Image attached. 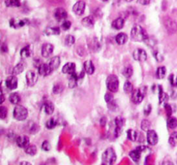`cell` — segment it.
<instances>
[{
	"label": "cell",
	"instance_id": "cell-49",
	"mask_svg": "<svg viewBox=\"0 0 177 165\" xmlns=\"http://www.w3.org/2000/svg\"><path fill=\"white\" fill-rule=\"evenodd\" d=\"M169 81H170V83L173 86H177V78H175L174 75H170L169 76Z\"/></svg>",
	"mask_w": 177,
	"mask_h": 165
},
{
	"label": "cell",
	"instance_id": "cell-10",
	"mask_svg": "<svg viewBox=\"0 0 177 165\" xmlns=\"http://www.w3.org/2000/svg\"><path fill=\"white\" fill-rule=\"evenodd\" d=\"M114 122H115V126H116V127H115V136L118 137L121 133L123 126L124 124V119L121 116H118V117L115 118Z\"/></svg>",
	"mask_w": 177,
	"mask_h": 165
},
{
	"label": "cell",
	"instance_id": "cell-50",
	"mask_svg": "<svg viewBox=\"0 0 177 165\" xmlns=\"http://www.w3.org/2000/svg\"><path fill=\"white\" fill-rule=\"evenodd\" d=\"M152 110V107H151V105H150V104H148L147 106H146V107L144 108V115H149L150 114V112H151Z\"/></svg>",
	"mask_w": 177,
	"mask_h": 165
},
{
	"label": "cell",
	"instance_id": "cell-24",
	"mask_svg": "<svg viewBox=\"0 0 177 165\" xmlns=\"http://www.w3.org/2000/svg\"><path fill=\"white\" fill-rule=\"evenodd\" d=\"M115 40H116V42L118 43V45H124L128 41V36H127L126 34L119 33L118 34L116 35Z\"/></svg>",
	"mask_w": 177,
	"mask_h": 165
},
{
	"label": "cell",
	"instance_id": "cell-1",
	"mask_svg": "<svg viewBox=\"0 0 177 165\" xmlns=\"http://www.w3.org/2000/svg\"><path fill=\"white\" fill-rule=\"evenodd\" d=\"M131 35V38L136 41H145L149 38L146 31L140 25H136L132 28Z\"/></svg>",
	"mask_w": 177,
	"mask_h": 165
},
{
	"label": "cell",
	"instance_id": "cell-45",
	"mask_svg": "<svg viewBox=\"0 0 177 165\" xmlns=\"http://www.w3.org/2000/svg\"><path fill=\"white\" fill-rule=\"evenodd\" d=\"M42 149L43 150V151H50V149H51L50 143L47 140L43 141L42 144Z\"/></svg>",
	"mask_w": 177,
	"mask_h": 165
},
{
	"label": "cell",
	"instance_id": "cell-30",
	"mask_svg": "<svg viewBox=\"0 0 177 165\" xmlns=\"http://www.w3.org/2000/svg\"><path fill=\"white\" fill-rule=\"evenodd\" d=\"M166 75V68L164 66H160L156 69V76L158 79H162Z\"/></svg>",
	"mask_w": 177,
	"mask_h": 165
},
{
	"label": "cell",
	"instance_id": "cell-15",
	"mask_svg": "<svg viewBox=\"0 0 177 165\" xmlns=\"http://www.w3.org/2000/svg\"><path fill=\"white\" fill-rule=\"evenodd\" d=\"M54 52V46L50 43H44L42 47V55L44 58L49 57Z\"/></svg>",
	"mask_w": 177,
	"mask_h": 165
},
{
	"label": "cell",
	"instance_id": "cell-16",
	"mask_svg": "<svg viewBox=\"0 0 177 165\" xmlns=\"http://www.w3.org/2000/svg\"><path fill=\"white\" fill-rule=\"evenodd\" d=\"M54 16L58 22H62L68 17V13L63 8H57L55 10Z\"/></svg>",
	"mask_w": 177,
	"mask_h": 165
},
{
	"label": "cell",
	"instance_id": "cell-59",
	"mask_svg": "<svg viewBox=\"0 0 177 165\" xmlns=\"http://www.w3.org/2000/svg\"><path fill=\"white\" fill-rule=\"evenodd\" d=\"M101 1H103V2H106V1H108V0H101Z\"/></svg>",
	"mask_w": 177,
	"mask_h": 165
},
{
	"label": "cell",
	"instance_id": "cell-20",
	"mask_svg": "<svg viewBox=\"0 0 177 165\" xmlns=\"http://www.w3.org/2000/svg\"><path fill=\"white\" fill-rule=\"evenodd\" d=\"M84 70L85 72H86L88 75H92L95 71V67L93 66L92 60H86L84 63Z\"/></svg>",
	"mask_w": 177,
	"mask_h": 165
},
{
	"label": "cell",
	"instance_id": "cell-41",
	"mask_svg": "<svg viewBox=\"0 0 177 165\" xmlns=\"http://www.w3.org/2000/svg\"><path fill=\"white\" fill-rule=\"evenodd\" d=\"M74 42H75V38L74 37L73 35H71V34L67 35L66 38H65V44H66V46H73L74 44Z\"/></svg>",
	"mask_w": 177,
	"mask_h": 165
},
{
	"label": "cell",
	"instance_id": "cell-33",
	"mask_svg": "<svg viewBox=\"0 0 177 165\" xmlns=\"http://www.w3.org/2000/svg\"><path fill=\"white\" fill-rule=\"evenodd\" d=\"M23 70H24V66H23L22 63H19V64H17V66L13 68L12 74L13 75L20 74V73H22V72H23Z\"/></svg>",
	"mask_w": 177,
	"mask_h": 165
},
{
	"label": "cell",
	"instance_id": "cell-7",
	"mask_svg": "<svg viewBox=\"0 0 177 165\" xmlns=\"http://www.w3.org/2000/svg\"><path fill=\"white\" fill-rule=\"evenodd\" d=\"M133 58L137 61L143 62L148 58V54L143 49L137 48L133 52Z\"/></svg>",
	"mask_w": 177,
	"mask_h": 165
},
{
	"label": "cell",
	"instance_id": "cell-46",
	"mask_svg": "<svg viewBox=\"0 0 177 165\" xmlns=\"http://www.w3.org/2000/svg\"><path fill=\"white\" fill-rule=\"evenodd\" d=\"M71 22H69V21H65L62 22V24H61V29H62L64 31H67L68 29L71 28Z\"/></svg>",
	"mask_w": 177,
	"mask_h": 165
},
{
	"label": "cell",
	"instance_id": "cell-25",
	"mask_svg": "<svg viewBox=\"0 0 177 165\" xmlns=\"http://www.w3.org/2000/svg\"><path fill=\"white\" fill-rule=\"evenodd\" d=\"M61 33V29L58 27H51L45 29V34L47 35H58Z\"/></svg>",
	"mask_w": 177,
	"mask_h": 165
},
{
	"label": "cell",
	"instance_id": "cell-57",
	"mask_svg": "<svg viewBox=\"0 0 177 165\" xmlns=\"http://www.w3.org/2000/svg\"><path fill=\"white\" fill-rule=\"evenodd\" d=\"M4 102V95H0V104H2V103Z\"/></svg>",
	"mask_w": 177,
	"mask_h": 165
},
{
	"label": "cell",
	"instance_id": "cell-4",
	"mask_svg": "<svg viewBox=\"0 0 177 165\" xmlns=\"http://www.w3.org/2000/svg\"><path fill=\"white\" fill-rule=\"evenodd\" d=\"M13 115L14 118L17 120H24L28 117V110L27 108L21 105H17L14 111H13Z\"/></svg>",
	"mask_w": 177,
	"mask_h": 165
},
{
	"label": "cell",
	"instance_id": "cell-6",
	"mask_svg": "<svg viewBox=\"0 0 177 165\" xmlns=\"http://www.w3.org/2000/svg\"><path fill=\"white\" fill-rule=\"evenodd\" d=\"M145 149L146 147L144 145H140L138 147H137L135 150L131 151V152L129 153V156L135 163H137V162H139L140 158H141V154Z\"/></svg>",
	"mask_w": 177,
	"mask_h": 165
},
{
	"label": "cell",
	"instance_id": "cell-58",
	"mask_svg": "<svg viewBox=\"0 0 177 165\" xmlns=\"http://www.w3.org/2000/svg\"><path fill=\"white\" fill-rule=\"evenodd\" d=\"M127 2H131V1H132V0H126Z\"/></svg>",
	"mask_w": 177,
	"mask_h": 165
},
{
	"label": "cell",
	"instance_id": "cell-42",
	"mask_svg": "<svg viewBox=\"0 0 177 165\" xmlns=\"http://www.w3.org/2000/svg\"><path fill=\"white\" fill-rule=\"evenodd\" d=\"M150 126H151V123L148 120H143V121L141 122V128H142L143 131L148 132V131L150 129Z\"/></svg>",
	"mask_w": 177,
	"mask_h": 165
},
{
	"label": "cell",
	"instance_id": "cell-3",
	"mask_svg": "<svg viewBox=\"0 0 177 165\" xmlns=\"http://www.w3.org/2000/svg\"><path fill=\"white\" fill-rule=\"evenodd\" d=\"M106 87L108 89V91L115 93L118 91L119 88V80L118 77L116 75H109L106 79Z\"/></svg>",
	"mask_w": 177,
	"mask_h": 165
},
{
	"label": "cell",
	"instance_id": "cell-9",
	"mask_svg": "<svg viewBox=\"0 0 177 165\" xmlns=\"http://www.w3.org/2000/svg\"><path fill=\"white\" fill-rule=\"evenodd\" d=\"M147 142L150 145H156L158 142V135L154 130H149L147 132Z\"/></svg>",
	"mask_w": 177,
	"mask_h": 165
},
{
	"label": "cell",
	"instance_id": "cell-55",
	"mask_svg": "<svg viewBox=\"0 0 177 165\" xmlns=\"http://www.w3.org/2000/svg\"><path fill=\"white\" fill-rule=\"evenodd\" d=\"M161 165H174V163L170 161H164L162 163V164Z\"/></svg>",
	"mask_w": 177,
	"mask_h": 165
},
{
	"label": "cell",
	"instance_id": "cell-35",
	"mask_svg": "<svg viewBox=\"0 0 177 165\" xmlns=\"http://www.w3.org/2000/svg\"><path fill=\"white\" fill-rule=\"evenodd\" d=\"M158 88H159V102H160V103H164V102H166L168 100L169 96H168V95L166 93L163 92L162 86H159Z\"/></svg>",
	"mask_w": 177,
	"mask_h": 165
},
{
	"label": "cell",
	"instance_id": "cell-43",
	"mask_svg": "<svg viewBox=\"0 0 177 165\" xmlns=\"http://www.w3.org/2000/svg\"><path fill=\"white\" fill-rule=\"evenodd\" d=\"M62 91H63V86L61 83H57L53 87V93L54 94H59Z\"/></svg>",
	"mask_w": 177,
	"mask_h": 165
},
{
	"label": "cell",
	"instance_id": "cell-11",
	"mask_svg": "<svg viewBox=\"0 0 177 165\" xmlns=\"http://www.w3.org/2000/svg\"><path fill=\"white\" fill-rule=\"evenodd\" d=\"M37 74L34 70H29L26 74V81L29 86H34L36 82H37Z\"/></svg>",
	"mask_w": 177,
	"mask_h": 165
},
{
	"label": "cell",
	"instance_id": "cell-32",
	"mask_svg": "<svg viewBox=\"0 0 177 165\" xmlns=\"http://www.w3.org/2000/svg\"><path fill=\"white\" fill-rule=\"evenodd\" d=\"M122 74L124 75L125 78H131L132 74H133V69H132V67H131V66H125V67L123 69Z\"/></svg>",
	"mask_w": 177,
	"mask_h": 165
},
{
	"label": "cell",
	"instance_id": "cell-37",
	"mask_svg": "<svg viewBox=\"0 0 177 165\" xmlns=\"http://www.w3.org/2000/svg\"><path fill=\"white\" fill-rule=\"evenodd\" d=\"M20 54H21V56L23 58H29L30 55H31V50H30V46H28L23 47V48L21 50Z\"/></svg>",
	"mask_w": 177,
	"mask_h": 165
},
{
	"label": "cell",
	"instance_id": "cell-31",
	"mask_svg": "<svg viewBox=\"0 0 177 165\" xmlns=\"http://www.w3.org/2000/svg\"><path fill=\"white\" fill-rule=\"evenodd\" d=\"M28 130L30 133H36L39 130V127L36 123H35L33 121H30L29 125H28Z\"/></svg>",
	"mask_w": 177,
	"mask_h": 165
},
{
	"label": "cell",
	"instance_id": "cell-52",
	"mask_svg": "<svg viewBox=\"0 0 177 165\" xmlns=\"http://www.w3.org/2000/svg\"><path fill=\"white\" fill-rule=\"evenodd\" d=\"M108 107H109L111 110H114V109L117 107V105H116V103H114L113 101V102H112V103H108Z\"/></svg>",
	"mask_w": 177,
	"mask_h": 165
},
{
	"label": "cell",
	"instance_id": "cell-44",
	"mask_svg": "<svg viewBox=\"0 0 177 165\" xmlns=\"http://www.w3.org/2000/svg\"><path fill=\"white\" fill-rule=\"evenodd\" d=\"M7 108L4 106H0V119L4 120L7 116Z\"/></svg>",
	"mask_w": 177,
	"mask_h": 165
},
{
	"label": "cell",
	"instance_id": "cell-36",
	"mask_svg": "<svg viewBox=\"0 0 177 165\" xmlns=\"http://www.w3.org/2000/svg\"><path fill=\"white\" fill-rule=\"evenodd\" d=\"M167 125H168V127L170 128V129H175V128L177 127V119L175 118V117H169V120H168V122H167Z\"/></svg>",
	"mask_w": 177,
	"mask_h": 165
},
{
	"label": "cell",
	"instance_id": "cell-54",
	"mask_svg": "<svg viewBox=\"0 0 177 165\" xmlns=\"http://www.w3.org/2000/svg\"><path fill=\"white\" fill-rule=\"evenodd\" d=\"M1 51H2V52H4V53H6V52L8 51V47H7V46L5 45V44H3V45L1 46Z\"/></svg>",
	"mask_w": 177,
	"mask_h": 165
},
{
	"label": "cell",
	"instance_id": "cell-34",
	"mask_svg": "<svg viewBox=\"0 0 177 165\" xmlns=\"http://www.w3.org/2000/svg\"><path fill=\"white\" fill-rule=\"evenodd\" d=\"M5 5L7 7H19L21 5L20 0H6Z\"/></svg>",
	"mask_w": 177,
	"mask_h": 165
},
{
	"label": "cell",
	"instance_id": "cell-56",
	"mask_svg": "<svg viewBox=\"0 0 177 165\" xmlns=\"http://www.w3.org/2000/svg\"><path fill=\"white\" fill-rule=\"evenodd\" d=\"M19 165H31V163H29V162L23 161V162H21L20 163H19Z\"/></svg>",
	"mask_w": 177,
	"mask_h": 165
},
{
	"label": "cell",
	"instance_id": "cell-28",
	"mask_svg": "<svg viewBox=\"0 0 177 165\" xmlns=\"http://www.w3.org/2000/svg\"><path fill=\"white\" fill-rule=\"evenodd\" d=\"M9 100L10 102L14 104V105H17L18 103H20L21 98H20V95H18L17 93H11L10 96H9Z\"/></svg>",
	"mask_w": 177,
	"mask_h": 165
},
{
	"label": "cell",
	"instance_id": "cell-23",
	"mask_svg": "<svg viewBox=\"0 0 177 165\" xmlns=\"http://www.w3.org/2000/svg\"><path fill=\"white\" fill-rule=\"evenodd\" d=\"M124 25V18H122V17H118V18L115 19V20L112 22V27L114 29L119 30V29H123Z\"/></svg>",
	"mask_w": 177,
	"mask_h": 165
},
{
	"label": "cell",
	"instance_id": "cell-22",
	"mask_svg": "<svg viewBox=\"0 0 177 165\" xmlns=\"http://www.w3.org/2000/svg\"><path fill=\"white\" fill-rule=\"evenodd\" d=\"M48 64H49L51 70L53 71V70L58 69V67L60 66V64H61V58H60L59 56H55V57H53V58H51Z\"/></svg>",
	"mask_w": 177,
	"mask_h": 165
},
{
	"label": "cell",
	"instance_id": "cell-19",
	"mask_svg": "<svg viewBox=\"0 0 177 165\" xmlns=\"http://www.w3.org/2000/svg\"><path fill=\"white\" fill-rule=\"evenodd\" d=\"M79 80H80V77H79V75L76 74V72L74 73V74L70 75V78L68 79V85L71 89H74L78 85Z\"/></svg>",
	"mask_w": 177,
	"mask_h": 165
},
{
	"label": "cell",
	"instance_id": "cell-39",
	"mask_svg": "<svg viewBox=\"0 0 177 165\" xmlns=\"http://www.w3.org/2000/svg\"><path fill=\"white\" fill-rule=\"evenodd\" d=\"M57 126V120L55 118H51L46 122V127L48 129H54Z\"/></svg>",
	"mask_w": 177,
	"mask_h": 165
},
{
	"label": "cell",
	"instance_id": "cell-51",
	"mask_svg": "<svg viewBox=\"0 0 177 165\" xmlns=\"http://www.w3.org/2000/svg\"><path fill=\"white\" fill-rule=\"evenodd\" d=\"M138 4H142V5H148L150 3V0H137Z\"/></svg>",
	"mask_w": 177,
	"mask_h": 165
},
{
	"label": "cell",
	"instance_id": "cell-12",
	"mask_svg": "<svg viewBox=\"0 0 177 165\" xmlns=\"http://www.w3.org/2000/svg\"><path fill=\"white\" fill-rule=\"evenodd\" d=\"M85 9H86V4L83 1H78L73 6V11L78 16H81L82 14H84Z\"/></svg>",
	"mask_w": 177,
	"mask_h": 165
},
{
	"label": "cell",
	"instance_id": "cell-48",
	"mask_svg": "<svg viewBox=\"0 0 177 165\" xmlns=\"http://www.w3.org/2000/svg\"><path fill=\"white\" fill-rule=\"evenodd\" d=\"M164 108H165V110H166V112H167V115L169 116V117H170V116H171V115H172V113H173V109H172V107H171L169 104H168V103H165Z\"/></svg>",
	"mask_w": 177,
	"mask_h": 165
},
{
	"label": "cell",
	"instance_id": "cell-40",
	"mask_svg": "<svg viewBox=\"0 0 177 165\" xmlns=\"http://www.w3.org/2000/svg\"><path fill=\"white\" fill-rule=\"evenodd\" d=\"M169 143L172 146H177V132H173L169 139Z\"/></svg>",
	"mask_w": 177,
	"mask_h": 165
},
{
	"label": "cell",
	"instance_id": "cell-2",
	"mask_svg": "<svg viewBox=\"0 0 177 165\" xmlns=\"http://www.w3.org/2000/svg\"><path fill=\"white\" fill-rule=\"evenodd\" d=\"M117 160V155L112 148H107L102 155L103 165H113Z\"/></svg>",
	"mask_w": 177,
	"mask_h": 165
},
{
	"label": "cell",
	"instance_id": "cell-47",
	"mask_svg": "<svg viewBox=\"0 0 177 165\" xmlns=\"http://www.w3.org/2000/svg\"><path fill=\"white\" fill-rule=\"evenodd\" d=\"M105 101H106L107 103H112L113 102V95L112 94V92H107L106 95H105Z\"/></svg>",
	"mask_w": 177,
	"mask_h": 165
},
{
	"label": "cell",
	"instance_id": "cell-14",
	"mask_svg": "<svg viewBox=\"0 0 177 165\" xmlns=\"http://www.w3.org/2000/svg\"><path fill=\"white\" fill-rule=\"evenodd\" d=\"M16 143H17L18 147L25 149L30 144V139H29V137H27L26 135H21V136L17 137Z\"/></svg>",
	"mask_w": 177,
	"mask_h": 165
},
{
	"label": "cell",
	"instance_id": "cell-13",
	"mask_svg": "<svg viewBox=\"0 0 177 165\" xmlns=\"http://www.w3.org/2000/svg\"><path fill=\"white\" fill-rule=\"evenodd\" d=\"M37 69L38 74L41 75L42 77H46L48 75H49L52 71L49 64H47V63H42Z\"/></svg>",
	"mask_w": 177,
	"mask_h": 165
},
{
	"label": "cell",
	"instance_id": "cell-38",
	"mask_svg": "<svg viewBox=\"0 0 177 165\" xmlns=\"http://www.w3.org/2000/svg\"><path fill=\"white\" fill-rule=\"evenodd\" d=\"M133 90H134V88H133V84H132L131 82L126 81V82H124V91L125 93H127V94L132 93Z\"/></svg>",
	"mask_w": 177,
	"mask_h": 165
},
{
	"label": "cell",
	"instance_id": "cell-18",
	"mask_svg": "<svg viewBox=\"0 0 177 165\" xmlns=\"http://www.w3.org/2000/svg\"><path fill=\"white\" fill-rule=\"evenodd\" d=\"M76 70V66L74 63L73 62H69V63H67L65 64L62 67V72L64 74H68L72 75L74 73H75Z\"/></svg>",
	"mask_w": 177,
	"mask_h": 165
},
{
	"label": "cell",
	"instance_id": "cell-21",
	"mask_svg": "<svg viewBox=\"0 0 177 165\" xmlns=\"http://www.w3.org/2000/svg\"><path fill=\"white\" fill-rule=\"evenodd\" d=\"M42 109L44 110V112H45L46 115H52L53 112H54V110H55V106H54V104L51 103V102L48 101L46 103H43V105H42Z\"/></svg>",
	"mask_w": 177,
	"mask_h": 165
},
{
	"label": "cell",
	"instance_id": "cell-8",
	"mask_svg": "<svg viewBox=\"0 0 177 165\" xmlns=\"http://www.w3.org/2000/svg\"><path fill=\"white\" fill-rule=\"evenodd\" d=\"M164 25L167 29V31L169 34H173L176 32L177 30V23L175 21H174L171 18H166L164 20Z\"/></svg>",
	"mask_w": 177,
	"mask_h": 165
},
{
	"label": "cell",
	"instance_id": "cell-5",
	"mask_svg": "<svg viewBox=\"0 0 177 165\" xmlns=\"http://www.w3.org/2000/svg\"><path fill=\"white\" fill-rule=\"evenodd\" d=\"M146 88H140V89H137V90H133L132 93H131V101L135 104H138V103H142L143 100V97L146 93Z\"/></svg>",
	"mask_w": 177,
	"mask_h": 165
},
{
	"label": "cell",
	"instance_id": "cell-53",
	"mask_svg": "<svg viewBox=\"0 0 177 165\" xmlns=\"http://www.w3.org/2000/svg\"><path fill=\"white\" fill-rule=\"evenodd\" d=\"M106 124V116H104V117H102L101 119H100V126L101 127H105Z\"/></svg>",
	"mask_w": 177,
	"mask_h": 165
},
{
	"label": "cell",
	"instance_id": "cell-29",
	"mask_svg": "<svg viewBox=\"0 0 177 165\" xmlns=\"http://www.w3.org/2000/svg\"><path fill=\"white\" fill-rule=\"evenodd\" d=\"M24 150H25L26 154H28L30 156H34L37 152V148L34 144H29Z\"/></svg>",
	"mask_w": 177,
	"mask_h": 165
},
{
	"label": "cell",
	"instance_id": "cell-17",
	"mask_svg": "<svg viewBox=\"0 0 177 165\" xmlns=\"http://www.w3.org/2000/svg\"><path fill=\"white\" fill-rule=\"evenodd\" d=\"M5 85L8 90L13 91L17 88V78L15 76H11L5 80Z\"/></svg>",
	"mask_w": 177,
	"mask_h": 165
},
{
	"label": "cell",
	"instance_id": "cell-27",
	"mask_svg": "<svg viewBox=\"0 0 177 165\" xmlns=\"http://www.w3.org/2000/svg\"><path fill=\"white\" fill-rule=\"evenodd\" d=\"M138 135H139V132L134 131V130H128L127 131V138L128 139H130L131 141H136L138 139Z\"/></svg>",
	"mask_w": 177,
	"mask_h": 165
},
{
	"label": "cell",
	"instance_id": "cell-26",
	"mask_svg": "<svg viewBox=\"0 0 177 165\" xmlns=\"http://www.w3.org/2000/svg\"><path fill=\"white\" fill-rule=\"evenodd\" d=\"M81 23L84 27H86V28H91L94 25V19H93V17H86L82 19L81 21Z\"/></svg>",
	"mask_w": 177,
	"mask_h": 165
}]
</instances>
